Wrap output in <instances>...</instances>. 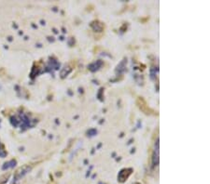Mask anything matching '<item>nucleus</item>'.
Listing matches in <instances>:
<instances>
[]
</instances>
